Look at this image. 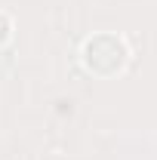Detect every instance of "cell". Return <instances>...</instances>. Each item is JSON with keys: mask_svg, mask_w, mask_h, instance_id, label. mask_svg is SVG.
<instances>
[{"mask_svg": "<svg viewBox=\"0 0 157 160\" xmlns=\"http://www.w3.org/2000/svg\"><path fill=\"white\" fill-rule=\"evenodd\" d=\"M80 56H83L86 71L102 74V77H111V74L123 71V65L129 62V46L117 34H96V37H89L83 43Z\"/></svg>", "mask_w": 157, "mask_h": 160, "instance_id": "obj_1", "label": "cell"}, {"mask_svg": "<svg viewBox=\"0 0 157 160\" xmlns=\"http://www.w3.org/2000/svg\"><path fill=\"white\" fill-rule=\"evenodd\" d=\"M9 34H13V22H9V16H6V12H0V43H6V40H9Z\"/></svg>", "mask_w": 157, "mask_h": 160, "instance_id": "obj_2", "label": "cell"}]
</instances>
